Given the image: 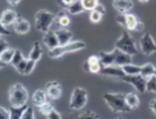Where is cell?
Masks as SVG:
<instances>
[{
    "label": "cell",
    "mask_w": 156,
    "mask_h": 119,
    "mask_svg": "<svg viewBox=\"0 0 156 119\" xmlns=\"http://www.w3.org/2000/svg\"><path fill=\"white\" fill-rule=\"evenodd\" d=\"M126 93H105L103 99L108 106V108L115 114H127L130 113V109L125 100Z\"/></svg>",
    "instance_id": "obj_1"
},
{
    "label": "cell",
    "mask_w": 156,
    "mask_h": 119,
    "mask_svg": "<svg viewBox=\"0 0 156 119\" xmlns=\"http://www.w3.org/2000/svg\"><path fill=\"white\" fill-rule=\"evenodd\" d=\"M29 99V93L27 88L21 82H16L10 86L8 90V100L10 107H25Z\"/></svg>",
    "instance_id": "obj_2"
},
{
    "label": "cell",
    "mask_w": 156,
    "mask_h": 119,
    "mask_svg": "<svg viewBox=\"0 0 156 119\" xmlns=\"http://www.w3.org/2000/svg\"><path fill=\"white\" fill-rule=\"evenodd\" d=\"M86 48V42L83 40H76V41H70L66 45H59L56 48L49 49L48 56L52 59H57L62 57L66 54H72V52L79 51Z\"/></svg>",
    "instance_id": "obj_3"
},
{
    "label": "cell",
    "mask_w": 156,
    "mask_h": 119,
    "mask_svg": "<svg viewBox=\"0 0 156 119\" xmlns=\"http://www.w3.org/2000/svg\"><path fill=\"white\" fill-rule=\"evenodd\" d=\"M54 21H56V15L48 10L40 9L35 15V27L40 32H47L50 30Z\"/></svg>",
    "instance_id": "obj_4"
},
{
    "label": "cell",
    "mask_w": 156,
    "mask_h": 119,
    "mask_svg": "<svg viewBox=\"0 0 156 119\" xmlns=\"http://www.w3.org/2000/svg\"><path fill=\"white\" fill-rule=\"evenodd\" d=\"M114 47L123 50L124 52H126L130 56H136L138 54V50H137L136 45L134 42L133 37L130 36L129 32L127 31V29L122 32L120 37L115 41Z\"/></svg>",
    "instance_id": "obj_5"
},
{
    "label": "cell",
    "mask_w": 156,
    "mask_h": 119,
    "mask_svg": "<svg viewBox=\"0 0 156 119\" xmlns=\"http://www.w3.org/2000/svg\"><path fill=\"white\" fill-rule=\"evenodd\" d=\"M88 101L87 90L83 87H76L73 90L69 99V108L72 110H81L85 108Z\"/></svg>",
    "instance_id": "obj_6"
},
{
    "label": "cell",
    "mask_w": 156,
    "mask_h": 119,
    "mask_svg": "<svg viewBox=\"0 0 156 119\" xmlns=\"http://www.w3.org/2000/svg\"><path fill=\"white\" fill-rule=\"evenodd\" d=\"M140 48L145 56H152L156 54V41L148 31L145 32L140 38Z\"/></svg>",
    "instance_id": "obj_7"
},
{
    "label": "cell",
    "mask_w": 156,
    "mask_h": 119,
    "mask_svg": "<svg viewBox=\"0 0 156 119\" xmlns=\"http://www.w3.org/2000/svg\"><path fill=\"white\" fill-rule=\"evenodd\" d=\"M120 81L129 84L136 89L137 93H147L146 91V79L142 76V75H133V76H128L125 75Z\"/></svg>",
    "instance_id": "obj_8"
},
{
    "label": "cell",
    "mask_w": 156,
    "mask_h": 119,
    "mask_svg": "<svg viewBox=\"0 0 156 119\" xmlns=\"http://www.w3.org/2000/svg\"><path fill=\"white\" fill-rule=\"evenodd\" d=\"M103 64H101V58L98 55H91L87 60L85 61L84 65H83V69H84L86 72H89V74H101V69H103Z\"/></svg>",
    "instance_id": "obj_9"
},
{
    "label": "cell",
    "mask_w": 156,
    "mask_h": 119,
    "mask_svg": "<svg viewBox=\"0 0 156 119\" xmlns=\"http://www.w3.org/2000/svg\"><path fill=\"white\" fill-rule=\"evenodd\" d=\"M145 26L143 21L134 13L126 12V28L125 29L130 31H143Z\"/></svg>",
    "instance_id": "obj_10"
},
{
    "label": "cell",
    "mask_w": 156,
    "mask_h": 119,
    "mask_svg": "<svg viewBox=\"0 0 156 119\" xmlns=\"http://www.w3.org/2000/svg\"><path fill=\"white\" fill-rule=\"evenodd\" d=\"M101 75L104 76V77L114 78V79H117V80L120 81V79L125 76V72L123 71L122 67L112 65V66H104L101 71Z\"/></svg>",
    "instance_id": "obj_11"
},
{
    "label": "cell",
    "mask_w": 156,
    "mask_h": 119,
    "mask_svg": "<svg viewBox=\"0 0 156 119\" xmlns=\"http://www.w3.org/2000/svg\"><path fill=\"white\" fill-rule=\"evenodd\" d=\"M45 90L50 99H59L62 95V87L58 81H49L45 86Z\"/></svg>",
    "instance_id": "obj_12"
},
{
    "label": "cell",
    "mask_w": 156,
    "mask_h": 119,
    "mask_svg": "<svg viewBox=\"0 0 156 119\" xmlns=\"http://www.w3.org/2000/svg\"><path fill=\"white\" fill-rule=\"evenodd\" d=\"M19 15L12 9H6L3 10L2 15H1V18H0V25L1 26H6L9 27L11 25L16 23V20L18 19Z\"/></svg>",
    "instance_id": "obj_13"
},
{
    "label": "cell",
    "mask_w": 156,
    "mask_h": 119,
    "mask_svg": "<svg viewBox=\"0 0 156 119\" xmlns=\"http://www.w3.org/2000/svg\"><path fill=\"white\" fill-rule=\"evenodd\" d=\"M12 26L15 32L18 35H26L30 31V28H31V25H30L29 21L21 16L18 17V19L16 20V23H13Z\"/></svg>",
    "instance_id": "obj_14"
},
{
    "label": "cell",
    "mask_w": 156,
    "mask_h": 119,
    "mask_svg": "<svg viewBox=\"0 0 156 119\" xmlns=\"http://www.w3.org/2000/svg\"><path fill=\"white\" fill-rule=\"evenodd\" d=\"M42 42L45 44V46L49 49L56 48L57 46H59V40L58 37H57V33H56V30H48L47 32L44 33L42 36Z\"/></svg>",
    "instance_id": "obj_15"
},
{
    "label": "cell",
    "mask_w": 156,
    "mask_h": 119,
    "mask_svg": "<svg viewBox=\"0 0 156 119\" xmlns=\"http://www.w3.org/2000/svg\"><path fill=\"white\" fill-rule=\"evenodd\" d=\"M114 52H115V62H114L115 66L122 67L123 65L132 62L133 56L128 55V54L124 52L123 50H120V49H118V48H114Z\"/></svg>",
    "instance_id": "obj_16"
},
{
    "label": "cell",
    "mask_w": 156,
    "mask_h": 119,
    "mask_svg": "<svg viewBox=\"0 0 156 119\" xmlns=\"http://www.w3.org/2000/svg\"><path fill=\"white\" fill-rule=\"evenodd\" d=\"M113 7L118 12H129L134 8L133 0H113Z\"/></svg>",
    "instance_id": "obj_17"
},
{
    "label": "cell",
    "mask_w": 156,
    "mask_h": 119,
    "mask_svg": "<svg viewBox=\"0 0 156 119\" xmlns=\"http://www.w3.org/2000/svg\"><path fill=\"white\" fill-rule=\"evenodd\" d=\"M56 33H57V37H58L59 40V45H66V44H69L73 39V32L70 31L67 28H59V29L56 30Z\"/></svg>",
    "instance_id": "obj_18"
},
{
    "label": "cell",
    "mask_w": 156,
    "mask_h": 119,
    "mask_svg": "<svg viewBox=\"0 0 156 119\" xmlns=\"http://www.w3.org/2000/svg\"><path fill=\"white\" fill-rule=\"evenodd\" d=\"M47 93H46V90H42V89H37L34 91L33 93V97H31V100H33V103L35 105L36 107H40L41 105L47 101Z\"/></svg>",
    "instance_id": "obj_19"
},
{
    "label": "cell",
    "mask_w": 156,
    "mask_h": 119,
    "mask_svg": "<svg viewBox=\"0 0 156 119\" xmlns=\"http://www.w3.org/2000/svg\"><path fill=\"white\" fill-rule=\"evenodd\" d=\"M125 100H126V103L128 105L130 109L134 110V109H137L138 107H140V97L137 95L136 93H126V96H125Z\"/></svg>",
    "instance_id": "obj_20"
},
{
    "label": "cell",
    "mask_w": 156,
    "mask_h": 119,
    "mask_svg": "<svg viewBox=\"0 0 156 119\" xmlns=\"http://www.w3.org/2000/svg\"><path fill=\"white\" fill-rule=\"evenodd\" d=\"M41 57H42L41 45H40V42H39V41H35L33 44V48H31V50H30L28 58L38 62V61L40 60V58H41Z\"/></svg>",
    "instance_id": "obj_21"
},
{
    "label": "cell",
    "mask_w": 156,
    "mask_h": 119,
    "mask_svg": "<svg viewBox=\"0 0 156 119\" xmlns=\"http://www.w3.org/2000/svg\"><path fill=\"white\" fill-rule=\"evenodd\" d=\"M15 52H16V49L11 48V47L7 48L6 50H2L0 52V62L2 65L11 64L13 56H15Z\"/></svg>",
    "instance_id": "obj_22"
},
{
    "label": "cell",
    "mask_w": 156,
    "mask_h": 119,
    "mask_svg": "<svg viewBox=\"0 0 156 119\" xmlns=\"http://www.w3.org/2000/svg\"><path fill=\"white\" fill-rule=\"evenodd\" d=\"M69 15L72 16H76V15H79V13H83L86 11V9L84 8L83 3H81V0H75L74 2L70 5V6L65 10Z\"/></svg>",
    "instance_id": "obj_23"
},
{
    "label": "cell",
    "mask_w": 156,
    "mask_h": 119,
    "mask_svg": "<svg viewBox=\"0 0 156 119\" xmlns=\"http://www.w3.org/2000/svg\"><path fill=\"white\" fill-rule=\"evenodd\" d=\"M99 56V58H101V61L103 66H112V65H114L115 62V52H114V49L109 52H106V51H101L98 54Z\"/></svg>",
    "instance_id": "obj_24"
},
{
    "label": "cell",
    "mask_w": 156,
    "mask_h": 119,
    "mask_svg": "<svg viewBox=\"0 0 156 119\" xmlns=\"http://www.w3.org/2000/svg\"><path fill=\"white\" fill-rule=\"evenodd\" d=\"M155 70H156V66L154 64H152V62H146L143 66H140V75L145 79H148L153 75H155Z\"/></svg>",
    "instance_id": "obj_25"
},
{
    "label": "cell",
    "mask_w": 156,
    "mask_h": 119,
    "mask_svg": "<svg viewBox=\"0 0 156 119\" xmlns=\"http://www.w3.org/2000/svg\"><path fill=\"white\" fill-rule=\"evenodd\" d=\"M69 13L66 11V12H60L58 13L57 16H56V21H57V25H58L59 27H62V28H67V27L70 25V23H72V20H70V18H69L68 16Z\"/></svg>",
    "instance_id": "obj_26"
},
{
    "label": "cell",
    "mask_w": 156,
    "mask_h": 119,
    "mask_svg": "<svg viewBox=\"0 0 156 119\" xmlns=\"http://www.w3.org/2000/svg\"><path fill=\"white\" fill-rule=\"evenodd\" d=\"M122 69L125 72V75L128 76H133V75H140V66L138 65H134L132 62L122 66Z\"/></svg>",
    "instance_id": "obj_27"
},
{
    "label": "cell",
    "mask_w": 156,
    "mask_h": 119,
    "mask_svg": "<svg viewBox=\"0 0 156 119\" xmlns=\"http://www.w3.org/2000/svg\"><path fill=\"white\" fill-rule=\"evenodd\" d=\"M146 91L147 93H156V76L153 75L152 77L146 79Z\"/></svg>",
    "instance_id": "obj_28"
},
{
    "label": "cell",
    "mask_w": 156,
    "mask_h": 119,
    "mask_svg": "<svg viewBox=\"0 0 156 119\" xmlns=\"http://www.w3.org/2000/svg\"><path fill=\"white\" fill-rule=\"evenodd\" d=\"M103 17H104V15H103L101 12H99L98 10H96V9L90 10V13H89V20H90L93 23H101V19H103Z\"/></svg>",
    "instance_id": "obj_29"
},
{
    "label": "cell",
    "mask_w": 156,
    "mask_h": 119,
    "mask_svg": "<svg viewBox=\"0 0 156 119\" xmlns=\"http://www.w3.org/2000/svg\"><path fill=\"white\" fill-rule=\"evenodd\" d=\"M54 109V106H52V103H49V101H46L44 105H41L40 107H38V110H39V113L41 114L42 116H47L51 110Z\"/></svg>",
    "instance_id": "obj_30"
},
{
    "label": "cell",
    "mask_w": 156,
    "mask_h": 119,
    "mask_svg": "<svg viewBox=\"0 0 156 119\" xmlns=\"http://www.w3.org/2000/svg\"><path fill=\"white\" fill-rule=\"evenodd\" d=\"M35 117H36V115H35L34 107H31V106L25 107L23 113V115H21V119H34Z\"/></svg>",
    "instance_id": "obj_31"
},
{
    "label": "cell",
    "mask_w": 156,
    "mask_h": 119,
    "mask_svg": "<svg viewBox=\"0 0 156 119\" xmlns=\"http://www.w3.org/2000/svg\"><path fill=\"white\" fill-rule=\"evenodd\" d=\"M81 3L86 9V11H90V10H94L97 7L99 1L98 0H81Z\"/></svg>",
    "instance_id": "obj_32"
},
{
    "label": "cell",
    "mask_w": 156,
    "mask_h": 119,
    "mask_svg": "<svg viewBox=\"0 0 156 119\" xmlns=\"http://www.w3.org/2000/svg\"><path fill=\"white\" fill-rule=\"evenodd\" d=\"M25 107H10V110H11V119H21V115L23 113Z\"/></svg>",
    "instance_id": "obj_33"
},
{
    "label": "cell",
    "mask_w": 156,
    "mask_h": 119,
    "mask_svg": "<svg viewBox=\"0 0 156 119\" xmlns=\"http://www.w3.org/2000/svg\"><path fill=\"white\" fill-rule=\"evenodd\" d=\"M25 58V56H23V51L20 50V49H16V52H15V56H13V58H12V61H11V66H12L13 68L16 67L17 65L19 64L20 61L23 60V59Z\"/></svg>",
    "instance_id": "obj_34"
},
{
    "label": "cell",
    "mask_w": 156,
    "mask_h": 119,
    "mask_svg": "<svg viewBox=\"0 0 156 119\" xmlns=\"http://www.w3.org/2000/svg\"><path fill=\"white\" fill-rule=\"evenodd\" d=\"M98 114L93 110H83L77 115V118H98Z\"/></svg>",
    "instance_id": "obj_35"
},
{
    "label": "cell",
    "mask_w": 156,
    "mask_h": 119,
    "mask_svg": "<svg viewBox=\"0 0 156 119\" xmlns=\"http://www.w3.org/2000/svg\"><path fill=\"white\" fill-rule=\"evenodd\" d=\"M27 64H28V58H26V57H25V58L20 61L16 67H15V69L17 70V72L23 76V74H25V69H26V67H27Z\"/></svg>",
    "instance_id": "obj_36"
},
{
    "label": "cell",
    "mask_w": 156,
    "mask_h": 119,
    "mask_svg": "<svg viewBox=\"0 0 156 119\" xmlns=\"http://www.w3.org/2000/svg\"><path fill=\"white\" fill-rule=\"evenodd\" d=\"M116 23L123 28H126V12H118L115 17Z\"/></svg>",
    "instance_id": "obj_37"
},
{
    "label": "cell",
    "mask_w": 156,
    "mask_h": 119,
    "mask_svg": "<svg viewBox=\"0 0 156 119\" xmlns=\"http://www.w3.org/2000/svg\"><path fill=\"white\" fill-rule=\"evenodd\" d=\"M36 64H37V61L31 60V59L28 58V64H27V67H26V69H25L23 76H28V75L31 74V72L35 70V68H36Z\"/></svg>",
    "instance_id": "obj_38"
},
{
    "label": "cell",
    "mask_w": 156,
    "mask_h": 119,
    "mask_svg": "<svg viewBox=\"0 0 156 119\" xmlns=\"http://www.w3.org/2000/svg\"><path fill=\"white\" fill-rule=\"evenodd\" d=\"M0 116L2 117L3 119H11V110L7 109L3 106L0 107Z\"/></svg>",
    "instance_id": "obj_39"
},
{
    "label": "cell",
    "mask_w": 156,
    "mask_h": 119,
    "mask_svg": "<svg viewBox=\"0 0 156 119\" xmlns=\"http://www.w3.org/2000/svg\"><path fill=\"white\" fill-rule=\"evenodd\" d=\"M75 0H57V2H58V6L60 8H62L64 10H66L68 8L73 2H74Z\"/></svg>",
    "instance_id": "obj_40"
},
{
    "label": "cell",
    "mask_w": 156,
    "mask_h": 119,
    "mask_svg": "<svg viewBox=\"0 0 156 119\" xmlns=\"http://www.w3.org/2000/svg\"><path fill=\"white\" fill-rule=\"evenodd\" d=\"M46 118H48V119H60V118H62V114L58 113V111L54 108V109H52L51 111H50V113L46 116Z\"/></svg>",
    "instance_id": "obj_41"
},
{
    "label": "cell",
    "mask_w": 156,
    "mask_h": 119,
    "mask_svg": "<svg viewBox=\"0 0 156 119\" xmlns=\"http://www.w3.org/2000/svg\"><path fill=\"white\" fill-rule=\"evenodd\" d=\"M9 47H10L9 42L5 39V37H3V36H1V38H0V52L2 51V50H6V49L9 48Z\"/></svg>",
    "instance_id": "obj_42"
},
{
    "label": "cell",
    "mask_w": 156,
    "mask_h": 119,
    "mask_svg": "<svg viewBox=\"0 0 156 119\" xmlns=\"http://www.w3.org/2000/svg\"><path fill=\"white\" fill-rule=\"evenodd\" d=\"M150 109L156 116V98H154V99H152L150 101Z\"/></svg>",
    "instance_id": "obj_43"
},
{
    "label": "cell",
    "mask_w": 156,
    "mask_h": 119,
    "mask_svg": "<svg viewBox=\"0 0 156 119\" xmlns=\"http://www.w3.org/2000/svg\"><path fill=\"white\" fill-rule=\"evenodd\" d=\"M95 9L98 10V11H99V12H101V13H103V15H105V13H106V8H105L104 5H103V3H101V2L98 3L97 7H96Z\"/></svg>",
    "instance_id": "obj_44"
},
{
    "label": "cell",
    "mask_w": 156,
    "mask_h": 119,
    "mask_svg": "<svg viewBox=\"0 0 156 119\" xmlns=\"http://www.w3.org/2000/svg\"><path fill=\"white\" fill-rule=\"evenodd\" d=\"M10 32L7 30L6 26H1V36H9Z\"/></svg>",
    "instance_id": "obj_45"
},
{
    "label": "cell",
    "mask_w": 156,
    "mask_h": 119,
    "mask_svg": "<svg viewBox=\"0 0 156 119\" xmlns=\"http://www.w3.org/2000/svg\"><path fill=\"white\" fill-rule=\"evenodd\" d=\"M20 1H21V0H7V2L9 3L10 6H13V7L17 6V5H18Z\"/></svg>",
    "instance_id": "obj_46"
},
{
    "label": "cell",
    "mask_w": 156,
    "mask_h": 119,
    "mask_svg": "<svg viewBox=\"0 0 156 119\" xmlns=\"http://www.w3.org/2000/svg\"><path fill=\"white\" fill-rule=\"evenodd\" d=\"M138 1L142 3H145V2H147V1H150V0H138Z\"/></svg>",
    "instance_id": "obj_47"
},
{
    "label": "cell",
    "mask_w": 156,
    "mask_h": 119,
    "mask_svg": "<svg viewBox=\"0 0 156 119\" xmlns=\"http://www.w3.org/2000/svg\"><path fill=\"white\" fill-rule=\"evenodd\" d=\"M155 76H156V70H155Z\"/></svg>",
    "instance_id": "obj_48"
}]
</instances>
